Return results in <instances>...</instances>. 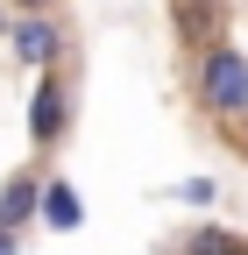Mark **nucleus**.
I'll use <instances>...</instances> for the list:
<instances>
[{
	"label": "nucleus",
	"mask_w": 248,
	"mask_h": 255,
	"mask_svg": "<svg viewBox=\"0 0 248 255\" xmlns=\"http://www.w3.org/2000/svg\"><path fill=\"white\" fill-rule=\"evenodd\" d=\"M28 220H43V177H7L0 184V234H21Z\"/></svg>",
	"instance_id": "nucleus-4"
},
{
	"label": "nucleus",
	"mask_w": 248,
	"mask_h": 255,
	"mask_svg": "<svg viewBox=\"0 0 248 255\" xmlns=\"http://www.w3.org/2000/svg\"><path fill=\"white\" fill-rule=\"evenodd\" d=\"M192 92H199V107H206V114L241 121V114H248V57L227 50V43L199 50V78H192Z\"/></svg>",
	"instance_id": "nucleus-1"
},
{
	"label": "nucleus",
	"mask_w": 248,
	"mask_h": 255,
	"mask_svg": "<svg viewBox=\"0 0 248 255\" xmlns=\"http://www.w3.org/2000/svg\"><path fill=\"white\" fill-rule=\"evenodd\" d=\"M64 135H71V85L57 78V71H43L36 92H28V142H36V149H57Z\"/></svg>",
	"instance_id": "nucleus-2"
},
{
	"label": "nucleus",
	"mask_w": 248,
	"mask_h": 255,
	"mask_svg": "<svg viewBox=\"0 0 248 255\" xmlns=\"http://www.w3.org/2000/svg\"><path fill=\"white\" fill-rule=\"evenodd\" d=\"M177 255H248V241H241L234 227H213V220H206V227L184 234V248H177Z\"/></svg>",
	"instance_id": "nucleus-6"
},
{
	"label": "nucleus",
	"mask_w": 248,
	"mask_h": 255,
	"mask_svg": "<svg viewBox=\"0 0 248 255\" xmlns=\"http://www.w3.org/2000/svg\"><path fill=\"white\" fill-rule=\"evenodd\" d=\"M0 255H21V234H0Z\"/></svg>",
	"instance_id": "nucleus-8"
},
{
	"label": "nucleus",
	"mask_w": 248,
	"mask_h": 255,
	"mask_svg": "<svg viewBox=\"0 0 248 255\" xmlns=\"http://www.w3.org/2000/svg\"><path fill=\"white\" fill-rule=\"evenodd\" d=\"M14 7H21V14H43V7H50V0H14Z\"/></svg>",
	"instance_id": "nucleus-9"
},
{
	"label": "nucleus",
	"mask_w": 248,
	"mask_h": 255,
	"mask_svg": "<svg viewBox=\"0 0 248 255\" xmlns=\"http://www.w3.org/2000/svg\"><path fill=\"white\" fill-rule=\"evenodd\" d=\"M213 191H220L213 177H184V184L170 191V199H184V206H213Z\"/></svg>",
	"instance_id": "nucleus-7"
},
{
	"label": "nucleus",
	"mask_w": 248,
	"mask_h": 255,
	"mask_svg": "<svg viewBox=\"0 0 248 255\" xmlns=\"http://www.w3.org/2000/svg\"><path fill=\"white\" fill-rule=\"evenodd\" d=\"M7 43H14V57L28 64V71H57V57H64V28H57L50 14H14V28H7Z\"/></svg>",
	"instance_id": "nucleus-3"
},
{
	"label": "nucleus",
	"mask_w": 248,
	"mask_h": 255,
	"mask_svg": "<svg viewBox=\"0 0 248 255\" xmlns=\"http://www.w3.org/2000/svg\"><path fill=\"white\" fill-rule=\"evenodd\" d=\"M78 220H85L78 191H71L64 177H43V227H50V234H78Z\"/></svg>",
	"instance_id": "nucleus-5"
}]
</instances>
